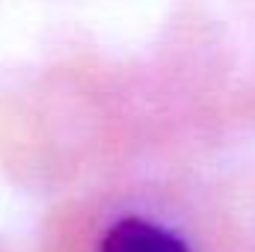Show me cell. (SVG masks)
<instances>
[{
  "instance_id": "obj_1",
  "label": "cell",
  "mask_w": 255,
  "mask_h": 252,
  "mask_svg": "<svg viewBox=\"0 0 255 252\" xmlns=\"http://www.w3.org/2000/svg\"><path fill=\"white\" fill-rule=\"evenodd\" d=\"M101 252H190V250L172 232H166V229H160L148 220L125 217V220H119L107 229V235L101 238Z\"/></svg>"
}]
</instances>
